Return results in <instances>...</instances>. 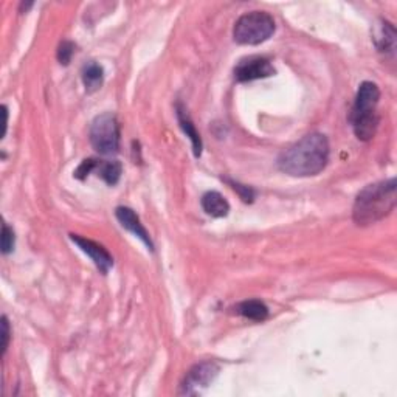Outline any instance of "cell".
Masks as SVG:
<instances>
[{
	"label": "cell",
	"mask_w": 397,
	"mask_h": 397,
	"mask_svg": "<svg viewBox=\"0 0 397 397\" xmlns=\"http://www.w3.org/2000/svg\"><path fill=\"white\" fill-rule=\"evenodd\" d=\"M202 208L211 217H225L230 213V204L221 193L208 191L202 195Z\"/></svg>",
	"instance_id": "12"
},
{
	"label": "cell",
	"mask_w": 397,
	"mask_h": 397,
	"mask_svg": "<svg viewBox=\"0 0 397 397\" xmlns=\"http://www.w3.org/2000/svg\"><path fill=\"white\" fill-rule=\"evenodd\" d=\"M234 311L238 315L253 320V322H264L269 317V307L261 300L242 301V303L234 307Z\"/></svg>",
	"instance_id": "13"
},
{
	"label": "cell",
	"mask_w": 397,
	"mask_h": 397,
	"mask_svg": "<svg viewBox=\"0 0 397 397\" xmlns=\"http://www.w3.org/2000/svg\"><path fill=\"white\" fill-rule=\"evenodd\" d=\"M97 162L98 160H95V158H86V160H82V163L78 167V169L75 171V177L76 179H80V180H84L87 176H91L95 168H97Z\"/></svg>",
	"instance_id": "18"
},
{
	"label": "cell",
	"mask_w": 397,
	"mask_h": 397,
	"mask_svg": "<svg viewBox=\"0 0 397 397\" xmlns=\"http://www.w3.org/2000/svg\"><path fill=\"white\" fill-rule=\"evenodd\" d=\"M329 162V141L323 134L312 132L287 147L278 157V168L292 177H311L322 173Z\"/></svg>",
	"instance_id": "1"
},
{
	"label": "cell",
	"mask_w": 397,
	"mask_h": 397,
	"mask_svg": "<svg viewBox=\"0 0 397 397\" xmlns=\"http://www.w3.org/2000/svg\"><path fill=\"white\" fill-rule=\"evenodd\" d=\"M219 374V365L215 361H202V363L194 365L188 371L185 381L182 383V394H200L205 388L210 387V383Z\"/></svg>",
	"instance_id": "6"
},
{
	"label": "cell",
	"mask_w": 397,
	"mask_h": 397,
	"mask_svg": "<svg viewBox=\"0 0 397 397\" xmlns=\"http://www.w3.org/2000/svg\"><path fill=\"white\" fill-rule=\"evenodd\" d=\"M91 143L101 156H114L120 149V124L114 114H101L92 121Z\"/></svg>",
	"instance_id": "5"
},
{
	"label": "cell",
	"mask_w": 397,
	"mask_h": 397,
	"mask_svg": "<svg viewBox=\"0 0 397 397\" xmlns=\"http://www.w3.org/2000/svg\"><path fill=\"white\" fill-rule=\"evenodd\" d=\"M378 99H381V91L376 82H361L349 115L355 137L361 141H370L377 132Z\"/></svg>",
	"instance_id": "3"
},
{
	"label": "cell",
	"mask_w": 397,
	"mask_h": 397,
	"mask_svg": "<svg viewBox=\"0 0 397 397\" xmlns=\"http://www.w3.org/2000/svg\"><path fill=\"white\" fill-rule=\"evenodd\" d=\"M70 239L78 245L82 253H86L87 256L93 261V264L97 265L101 274L106 275L112 267H114V258H112L110 253L106 250L103 245H99L98 242L82 238L80 234H70Z\"/></svg>",
	"instance_id": "8"
},
{
	"label": "cell",
	"mask_w": 397,
	"mask_h": 397,
	"mask_svg": "<svg viewBox=\"0 0 397 397\" xmlns=\"http://www.w3.org/2000/svg\"><path fill=\"white\" fill-rule=\"evenodd\" d=\"M227 182L231 185V188L234 189V191H238V194L241 195V199L244 200V202H253V199H254V191L250 188V187H247V185H241V183L238 182H233V180H230L227 179Z\"/></svg>",
	"instance_id": "19"
},
{
	"label": "cell",
	"mask_w": 397,
	"mask_h": 397,
	"mask_svg": "<svg viewBox=\"0 0 397 397\" xmlns=\"http://www.w3.org/2000/svg\"><path fill=\"white\" fill-rule=\"evenodd\" d=\"M176 110H177V118H179V123H180V128L183 129V132L187 134V137L191 140L193 143V151H194V156L195 157H200V154H202V139H200V134L197 132V129H195L194 123L191 121V117L188 115V110L183 108V106L179 103L176 106Z\"/></svg>",
	"instance_id": "10"
},
{
	"label": "cell",
	"mask_w": 397,
	"mask_h": 397,
	"mask_svg": "<svg viewBox=\"0 0 397 397\" xmlns=\"http://www.w3.org/2000/svg\"><path fill=\"white\" fill-rule=\"evenodd\" d=\"M396 179L365 187L355 197L352 217L359 227L372 225L391 215L396 206Z\"/></svg>",
	"instance_id": "2"
},
{
	"label": "cell",
	"mask_w": 397,
	"mask_h": 397,
	"mask_svg": "<svg viewBox=\"0 0 397 397\" xmlns=\"http://www.w3.org/2000/svg\"><path fill=\"white\" fill-rule=\"evenodd\" d=\"M82 82L88 93L97 92L104 82V69L95 61L87 62L82 69Z\"/></svg>",
	"instance_id": "14"
},
{
	"label": "cell",
	"mask_w": 397,
	"mask_h": 397,
	"mask_svg": "<svg viewBox=\"0 0 397 397\" xmlns=\"http://www.w3.org/2000/svg\"><path fill=\"white\" fill-rule=\"evenodd\" d=\"M275 75V67L267 58L252 56L239 61L234 67V78L239 82H250L256 80H264Z\"/></svg>",
	"instance_id": "7"
},
{
	"label": "cell",
	"mask_w": 397,
	"mask_h": 397,
	"mask_svg": "<svg viewBox=\"0 0 397 397\" xmlns=\"http://www.w3.org/2000/svg\"><path fill=\"white\" fill-rule=\"evenodd\" d=\"M73 53H75V44L70 43V40H64L58 49V61L62 65H69L70 61H72Z\"/></svg>",
	"instance_id": "17"
},
{
	"label": "cell",
	"mask_w": 397,
	"mask_h": 397,
	"mask_svg": "<svg viewBox=\"0 0 397 397\" xmlns=\"http://www.w3.org/2000/svg\"><path fill=\"white\" fill-rule=\"evenodd\" d=\"M275 19L265 11H252L234 23L233 39L241 45H259L275 33Z\"/></svg>",
	"instance_id": "4"
},
{
	"label": "cell",
	"mask_w": 397,
	"mask_h": 397,
	"mask_svg": "<svg viewBox=\"0 0 397 397\" xmlns=\"http://www.w3.org/2000/svg\"><path fill=\"white\" fill-rule=\"evenodd\" d=\"M115 216L118 219V222L121 224L123 228H126L134 236H137V238L143 242L147 248H149V250H154V244H152L149 233H147L146 228L143 227V224H141L140 221V217L135 215V211L132 208H128V206H118L115 211Z\"/></svg>",
	"instance_id": "9"
},
{
	"label": "cell",
	"mask_w": 397,
	"mask_h": 397,
	"mask_svg": "<svg viewBox=\"0 0 397 397\" xmlns=\"http://www.w3.org/2000/svg\"><path fill=\"white\" fill-rule=\"evenodd\" d=\"M93 173H97L101 179L108 183V185L114 187L118 183L123 173V167L118 160H98L97 162V168H95Z\"/></svg>",
	"instance_id": "15"
},
{
	"label": "cell",
	"mask_w": 397,
	"mask_h": 397,
	"mask_svg": "<svg viewBox=\"0 0 397 397\" xmlns=\"http://www.w3.org/2000/svg\"><path fill=\"white\" fill-rule=\"evenodd\" d=\"M10 343V324L7 317H2V355H5Z\"/></svg>",
	"instance_id": "20"
},
{
	"label": "cell",
	"mask_w": 397,
	"mask_h": 397,
	"mask_svg": "<svg viewBox=\"0 0 397 397\" xmlns=\"http://www.w3.org/2000/svg\"><path fill=\"white\" fill-rule=\"evenodd\" d=\"M14 242H16V236L14 231L11 230L7 224H3L2 227V253L3 254H10L14 250Z\"/></svg>",
	"instance_id": "16"
},
{
	"label": "cell",
	"mask_w": 397,
	"mask_h": 397,
	"mask_svg": "<svg viewBox=\"0 0 397 397\" xmlns=\"http://www.w3.org/2000/svg\"><path fill=\"white\" fill-rule=\"evenodd\" d=\"M374 43L378 51L394 56L396 51V28L388 21H382L374 34Z\"/></svg>",
	"instance_id": "11"
}]
</instances>
